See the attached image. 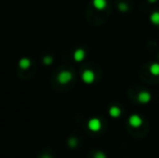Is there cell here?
Masks as SVG:
<instances>
[{
	"label": "cell",
	"instance_id": "9",
	"mask_svg": "<svg viewBox=\"0 0 159 158\" xmlns=\"http://www.w3.org/2000/svg\"><path fill=\"white\" fill-rule=\"evenodd\" d=\"M19 65H20V67H21L22 70H26V68H28L30 66V61L28 59H26V57H24V59L20 60Z\"/></svg>",
	"mask_w": 159,
	"mask_h": 158
},
{
	"label": "cell",
	"instance_id": "1",
	"mask_svg": "<svg viewBox=\"0 0 159 158\" xmlns=\"http://www.w3.org/2000/svg\"><path fill=\"white\" fill-rule=\"evenodd\" d=\"M71 79H73V74L70 72H68V70H63V72H61L57 75V80L62 84H68Z\"/></svg>",
	"mask_w": 159,
	"mask_h": 158
},
{
	"label": "cell",
	"instance_id": "7",
	"mask_svg": "<svg viewBox=\"0 0 159 158\" xmlns=\"http://www.w3.org/2000/svg\"><path fill=\"white\" fill-rule=\"evenodd\" d=\"M109 115H111L113 118H118V117L121 115V110H120L118 106H111L109 108Z\"/></svg>",
	"mask_w": 159,
	"mask_h": 158
},
{
	"label": "cell",
	"instance_id": "10",
	"mask_svg": "<svg viewBox=\"0 0 159 158\" xmlns=\"http://www.w3.org/2000/svg\"><path fill=\"white\" fill-rule=\"evenodd\" d=\"M93 4H94V7L96 9L102 10V9H104L105 6H106V1H105V0H93Z\"/></svg>",
	"mask_w": 159,
	"mask_h": 158
},
{
	"label": "cell",
	"instance_id": "4",
	"mask_svg": "<svg viewBox=\"0 0 159 158\" xmlns=\"http://www.w3.org/2000/svg\"><path fill=\"white\" fill-rule=\"evenodd\" d=\"M128 121H129V124L132 127V128H139V127H141V124H142L143 120L139 115L133 114L129 117V120H128Z\"/></svg>",
	"mask_w": 159,
	"mask_h": 158
},
{
	"label": "cell",
	"instance_id": "11",
	"mask_svg": "<svg viewBox=\"0 0 159 158\" xmlns=\"http://www.w3.org/2000/svg\"><path fill=\"white\" fill-rule=\"evenodd\" d=\"M151 21H152V23L156 24V25H159V12H155L152 14Z\"/></svg>",
	"mask_w": 159,
	"mask_h": 158
},
{
	"label": "cell",
	"instance_id": "2",
	"mask_svg": "<svg viewBox=\"0 0 159 158\" xmlns=\"http://www.w3.org/2000/svg\"><path fill=\"white\" fill-rule=\"evenodd\" d=\"M88 128L90 129L93 132H96V131H100L101 128H102V122L98 118H91L88 121Z\"/></svg>",
	"mask_w": 159,
	"mask_h": 158
},
{
	"label": "cell",
	"instance_id": "8",
	"mask_svg": "<svg viewBox=\"0 0 159 158\" xmlns=\"http://www.w3.org/2000/svg\"><path fill=\"white\" fill-rule=\"evenodd\" d=\"M149 72L154 76H159V63H153L149 66Z\"/></svg>",
	"mask_w": 159,
	"mask_h": 158
},
{
	"label": "cell",
	"instance_id": "5",
	"mask_svg": "<svg viewBox=\"0 0 159 158\" xmlns=\"http://www.w3.org/2000/svg\"><path fill=\"white\" fill-rule=\"evenodd\" d=\"M151 100H152V95H151V93L147 92V91H142V92H140L138 94V101L142 104L148 103Z\"/></svg>",
	"mask_w": 159,
	"mask_h": 158
},
{
	"label": "cell",
	"instance_id": "3",
	"mask_svg": "<svg viewBox=\"0 0 159 158\" xmlns=\"http://www.w3.org/2000/svg\"><path fill=\"white\" fill-rule=\"evenodd\" d=\"M81 78L86 84H92L95 80V74L91 70H86L81 75Z\"/></svg>",
	"mask_w": 159,
	"mask_h": 158
},
{
	"label": "cell",
	"instance_id": "13",
	"mask_svg": "<svg viewBox=\"0 0 159 158\" xmlns=\"http://www.w3.org/2000/svg\"><path fill=\"white\" fill-rule=\"evenodd\" d=\"M43 63L46 64V65H50V64L52 63V57H50V56H44Z\"/></svg>",
	"mask_w": 159,
	"mask_h": 158
},
{
	"label": "cell",
	"instance_id": "15",
	"mask_svg": "<svg viewBox=\"0 0 159 158\" xmlns=\"http://www.w3.org/2000/svg\"><path fill=\"white\" fill-rule=\"evenodd\" d=\"M42 158H51V157H49V156H43Z\"/></svg>",
	"mask_w": 159,
	"mask_h": 158
},
{
	"label": "cell",
	"instance_id": "14",
	"mask_svg": "<svg viewBox=\"0 0 159 158\" xmlns=\"http://www.w3.org/2000/svg\"><path fill=\"white\" fill-rule=\"evenodd\" d=\"M94 158H106V156H105V154L103 152H98L95 153Z\"/></svg>",
	"mask_w": 159,
	"mask_h": 158
},
{
	"label": "cell",
	"instance_id": "12",
	"mask_svg": "<svg viewBox=\"0 0 159 158\" xmlns=\"http://www.w3.org/2000/svg\"><path fill=\"white\" fill-rule=\"evenodd\" d=\"M68 145L70 146V147H75V146L77 145V140L74 139V138L69 139V140H68Z\"/></svg>",
	"mask_w": 159,
	"mask_h": 158
},
{
	"label": "cell",
	"instance_id": "6",
	"mask_svg": "<svg viewBox=\"0 0 159 158\" xmlns=\"http://www.w3.org/2000/svg\"><path fill=\"white\" fill-rule=\"evenodd\" d=\"M84 56H86V52L82 49H78L74 52V60L76 62H81L84 59Z\"/></svg>",
	"mask_w": 159,
	"mask_h": 158
}]
</instances>
